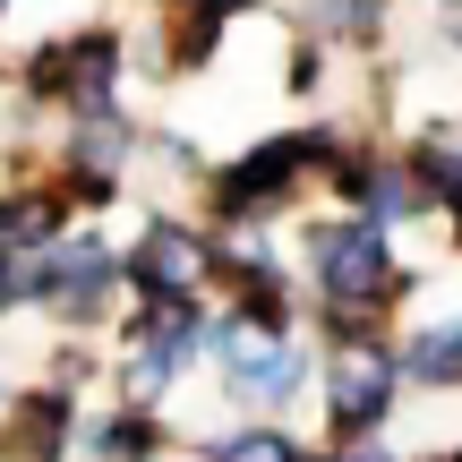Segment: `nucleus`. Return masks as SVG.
I'll list each match as a JSON object with an SVG mask.
<instances>
[{
	"label": "nucleus",
	"instance_id": "nucleus-1",
	"mask_svg": "<svg viewBox=\"0 0 462 462\" xmlns=\"http://www.w3.org/2000/svg\"><path fill=\"white\" fill-rule=\"evenodd\" d=\"M309 257H317V291H326V309L360 317V309H377V300H394V265H385L377 223H334V231H317Z\"/></svg>",
	"mask_w": 462,
	"mask_h": 462
},
{
	"label": "nucleus",
	"instance_id": "nucleus-2",
	"mask_svg": "<svg viewBox=\"0 0 462 462\" xmlns=\"http://www.w3.org/2000/svg\"><path fill=\"white\" fill-rule=\"evenodd\" d=\"M309 154H326V137H274L265 154H248V163H231V171H223L215 206H223V215H257V206H282V189L300 180V163H309Z\"/></svg>",
	"mask_w": 462,
	"mask_h": 462
},
{
	"label": "nucleus",
	"instance_id": "nucleus-3",
	"mask_svg": "<svg viewBox=\"0 0 462 462\" xmlns=\"http://www.w3.org/2000/svg\"><path fill=\"white\" fill-rule=\"evenodd\" d=\"M385 402H394V351L351 343V360L334 368V429H343V437H368L385 420Z\"/></svg>",
	"mask_w": 462,
	"mask_h": 462
},
{
	"label": "nucleus",
	"instance_id": "nucleus-4",
	"mask_svg": "<svg viewBox=\"0 0 462 462\" xmlns=\"http://www.w3.org/2000/svg\"><path fill=\"white\" fill-rule=\"evenodd\" d=\"M112 274H129V265H120L112 248H95V240L43 248V257H34V300H51V309H69V317H78V309H86V300H95Z\"/></svg>",
	"mask_w": 462,
	"mask_h": 462
},
{
	"label": "nucleus",
	"instance_id": "nucleus-5",
	"mask_svg": "<svg viewBox=\"0 0 462 462\" xmlns=\"http://www.w3.org/2000/svg\"><path fill=\"white\" fill-rule=\"evenodd\" d=\"M112 69H120V51L103 43V34H86V43H60V51H43V60H34V86L69 95L78 112H103V95H112Z\"/></svg>",
	"mask_w": 462,
	"mask_h": 462
},
{
	"label": "nucleus",
	"instance_id": "nucleus-6",
	"mask_svg": "<svg viewBox=\"0 0 462 462\" xmlns=\"http://www.w3.org/2000/svg\"><path fill=\"white\" fill-rule=\"evenodd\" d=\"M198 265H206V248L189 240V231H171V223H163V231H146V248L129 257V282H137L146 300H189Z\"/></svg>",
	"mask_w": 462,
	"mask_h": 462
},
{
	"label": "nucleus",
	"instance_id": "nucleus-7",
	"mask_svg": "<svg viewBox=\"0 0 462 462\" xmlns=\"http://www.w3.org/2000/svg\"><path fill=\"white\" fill-rule=\"evenodd\" d=\"M51 231H60V198H9L0 206V257L51 248Z\"/></svg>",
	"mask_w": 462,
	"mask_h": 462
},
{
	"label": "nucleus",
	"instance_id": "nucleus-8",
	"mask_svg": "<svg viewBox=\"0 0 462 462\" xmlns=\"http://www.w3.org/2000/svg\"><path fill=\"white\" fill-rule=\"evenodd\" d=\"M402 368H411V377H429V385H462V326H429V334H411Z\"/></svg>",
	"mask_w": 462,
	"mask_h": 462
},
{
	"label": "nucleus",
	"instance_id": "nucleus-9",
	"mask_svg": "<svg viewBox=\"0 0 462 462\" xmlns=\"http://www.w3.org/2000/svg\"><path fill=\"white\" fill-rule=\"evenodd\" d=\"M223 17H231V0H171V26H180V60H206V51H215Z\"/></svg>",
	"mask_w": 462,
	"mask_h": 462
},
{
	"label": "nucleus",
	"instance_id": "nucleus-10",
	"mask_svg": "<svg viewBox=\"0 0 462 462\" xmlns=\"http://www.w3.org/2000/svg\"><path fill=\"white\" fill-rule=\"evenodd\" d=\"M60 437H69V402H60V394L26 402V429H17V454H26V462H43L51 446H60Z\"/></svg>",
	"mask_w": 462,
	"mask_h": 462
},
{
	"label": "nucleus",
	"instance_id": "nucleus-11",
	"mask_svg": "<svg viewBox=\"0 0 462 462\" xmlns=\"http://www.w3.org/2000/svg\"><path fill=\"white\" fill-rule=\"evenodd\" d=\"M146 454H154V429H146V411L129 402V411L103 429V462H146Z\"/></svg>",
	"mask_w": 462,
	"mask_h": 462
},
{
	"label": "nucleus",
	"instance_id": "nucleus-12",
	"mask_svg": "<svg viewBox=\"0 0 462 462\" xmlns=\"http://www.w3.org/2000/svg\"><path fill=\"white\" fill-rule=\"evenodd\" d=\"M78 154H86V163H120V154H129V120H112V112H86V137H78Z\"/></svg>",
	"mask_w": 462,
	"mask_h": 462
},
{
	"label": "nucleus",
	"instance_id": "nucleus-13",
	"mask_svg": "<svg viewBox=\"0 0 462 462\" xmlns=\"http://www.w3.org/2000/svg\"><path fill=\"white\" fill-rule=\"evenodd\" d=\"M215 462H300V446H291V437H274V429H257V437L215 446Z\"/></svg>",
	"mask_w": 462,
	"mask_h": 462
},
{
	"label": "nucleus",
	"instance_id": "nucleus-14",
	"mask_svg": "<svg viewBox=\"0 0 462 462\" xmlns=\"http://www.w3.org/2000/svg\"><path fill=\"white\" fill-rule=\"evenodd\" d=\"M368 17H377V0H326V26H351V34H360Z\"/></svg>",
	"mask_w": 462,
	"mask_h": 462
},
{
	"label": "nucleus",
	"instance_id": "nucleus-15",
	"mask_svg": "<svg viewBox=\"0 0 462 462\" xmlns=\"http://www.w3.org/2000/svg\"><path fill=\"white\" fill-rule=\"evenodd\" d=\"M343 462H394V454H377V446H360V454H343Z\"/></svg>",
	"mask_w": 462,
	"mask_h": 462
},
{
	"label": "nucleus",
	"instance_id": "nucleus-16",
	"mask_svg": "<svg viewBox=\"0 0 462 462\" xmlns=\"http://www.w3.org/2000/svg\"><path fill=\"white\" fill-rule=\"evenodd\" d=\"M0 9H9V0H0Z\"/></svg>",
	"mask_w": 462,
	"mask_h": 462
}]
</instances>
